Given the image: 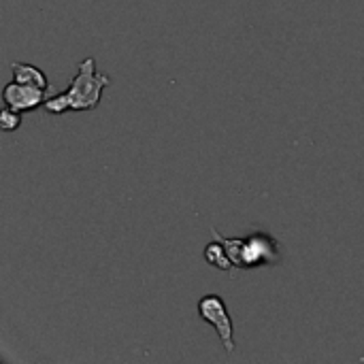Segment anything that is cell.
<instances>
[{
  "instance_id": "7",
  "label": "cell",
  "mask_w": 364,
  "mask_h": 364,
  "mask_svg": "<svg viewBox=\"0 0 364 364\" xmlns=\"http://www.w3.org/2000/svg\"><path fill=\"white\" fill-rule=\"evenodd\" d=\"M19 126H21V111H17V109L4 105V109L0 111V128H2L4 132H13V130H17Z\"/></svg>"
},
{
  "instance_id": "3",
  "label": "cell",
  "mask_w": 364,
  "mask_h": 364,
  "mask_svg": "<svg viewBox=\"0 0 364 364\" xmlns=\"http://www.w3.org/2000/svg\"><path fill=\"white\" fill-rule=\"evenodd\" d=\"M198 318L211 324L222 341V348L232 354L235 352V326L228 314V307L220 294H205L198 301Z\"/></svg>"
},
{
  "instance_id": "4",
  "label": "cell",
  "mask_w": 364,
  "mask_h": 364,
  "mask_svg": "<svg viewBox=\"0 0 364 364\" xmlns=\"http://www.w3.org/2000/svg\"><path fill=\"white\" fill-rule=\"evenodd\" d=\"M2 100L6 107H13L17 111H34L36 107H43L47 100V90H38L32 85H23L17 81H11L2 90Z\"/></svg>"
},
{
  "instance_id": "2",
  "label": "cell",
  "mask_w": 364,
  "mask_h": 364,
  "mask_svg": "<svg viewBox=\"0 0 364 364\" xmlns=\"http://www.w3.org/2000/svg\"><path fill=\"white\" fill-rule=\"evenodd\" d=\"M211 235H213V239L224 243L235 269L250 271V269H256V267H269V264H279L282 262L279 243H277L275 237H271L267 232H256V235L241 237V239H228V237H222L213 228Z\"/></svg>"
},
{
  "instance_id": "5",
  "label": "cell",
  "mask_w": 364,
  "mask_h": 364,
  "mask_svg": "<svg viewBox=\"0 0 364 364\" xmlns=\"http://www.w3.org/2000/svg\"><path fill=\"white\" fill-rule=\"evenodd\" d=\"M11 70H13V81L17 83H23V85H32V87H38V90H53L47 75L36 68L34 64H28V62H13L11 64Z\"/></svg>"
},
{
  "instance_id": "1",
  "label": "cell",
  "mask_w": 364,
  "mask_h": 364,
  "mask_svg": "<svg viewBox=\"0 0 364 364\" xmlns=\"http://www.w3.org/2000/svg\"><path fill=\"white\" fill-rule=\"evenodd\" d=\"M111 85L109 75L96 70V58H85L79 62V70L70 85L45 100L43 109L53 115H62L66 111H92L100 105L102 92Z\"/></svg>"
},
{
  "instance_id": "6",
  "label": "cell",
  "mask_w": 364,
  "mask_h": 364,
  "mask_svg": "<svg viewBox=\"0 0 364 364\" xmlns=\"http://www.w3.org/2000/svg\"><path fill=\"white\" fill-rule=\"evenodd\" d=\"M203 258H205V262H207V264H211V267H213V269H218V271L230 273V271L235 269V264H232V260H230V256H228V252H226L224 243H220L218 239L205 247Z\"/></svg>"
}]
</instances>
